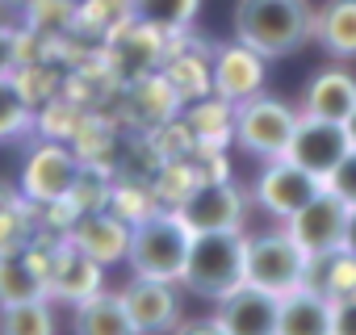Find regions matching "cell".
Here are the masks:
<instances>
[{"instance_id":"cell-21","label":"cell","mask_w":356,"mask_h":335,"mask_svg":"<svg viewBox=\"0 0 356 335\" xmlns=\"http://www.w3.org/2000/svg\"><path fill=\"white\" fill-rule=\"evenodd\" d=\"M314 34L339 59H356V0H331L314 17Z\"/></svg>"},{"instance_id":"cell-3","label":"cell","mask_w":356,"mask_h":335,"mask_svg":"<svg viewBox=\"0 0 356 335\" xmlns=\"http://www.w3.org/2000/svg\"><path fill=\"white\" fill-rule=\"evenodd\" d=\"M189 243L193 231L185 227L181 214H155L147 222H138L130 231V264L134 277H151V281H181L185 260H189Z\"/></svg>"},{"instance_id":"cell-26","label":"cell","mask_w":356,"mask_h":335,"mask_svg":"<svg viewBox=\"0 0 356 335\" xmlns=\"http://www.w3.org/2000/svg\"><path fill=\"white\" fill-rule=\"evenodd\" d=\"M331 335H356V293L331 302Z\"/></svg>"},{"instance_id":"cell-8","label":"cell","mask_w":356,"mask_h":335,"mask_svg":"<svg viewBox=\"0 0 356 335\" xmlns=\"http://www.w3.org/2000/svg\"><path fill=\"white\" fill-rule=\"evenodd\" d=\"M327 185L314 177V172H306V168H298L293 159H277L268 172L260 177V185H256V197H260V206L268 210V214H277V218H289V214H298L310 197H318Z\"/></svg>"},{"instance_id":"cell-1","label":"cell","mask_w":356,"mask_h":335,"mask_svg":"<svg viewBox=\"0 0 356 335\" xmlns=\"http://www.w3.org/2000/svg\"><path fill=\"white\" fill-rule=\"evenodd\" d=\"M235 34L243 47L260 51L264 59L298 51L314 34V13L306 0H239Z\"/></svg>"},{"instance_id":"cell-7","label":"cell","mask_w":356,"mask_h":335,"mask_svg":"<svg viewBox=\"0 0 356 335\" xmlns=\"http://www.w3.org/2000/svg\"><path fill=\"white\" fill-rule=\"evenodd\" d=\"M343 218H348V206L331 193V189H323L318 197H310L298 214H289L285 222V231L293 235V243L306 252V256H327V252H335L339 243H343Z\"/></svg>"},{"instance_id":"cell-9","label":"cell","mask_w":356,"mask_h":335,"mask_svg":"<svg viewBox=\"0 0 356 335\" xmlns=\"http://www.w3.org/2000/svg\"><path fill=\"white\" fill-rule=\"evenodd\" d=\"M218 302H222L218 306V322H222L227 335H277V306H281V297H273V293H264V289L243 281L239 289L222 293Z\"/></svg>"},{"instance_id":"cell-23","label":"cell","mask_w":356,"mask_h":335,"mask_svg":"<svg viewBox=\"0 0 356 335\" xmlns=\"http://www.w3.org/2000/svg\"><path fill=\"white\" fill-rule=\"evenodd\" d=\"M0 335H55V318L42 306V297L13 302V306H0Z\"/></svg>"},{"instance_id":"cell-22","label":"cell","mask_w":356,"mask_h":335,"mask_svg":"<svg viewBox=\"0 0 356 335\" xmlns=\"http://www.w3.org/2000/svg\"><path fill=\"white\" fill-rule=\"evenodd\" d=\"M126 13L147 30H185L197 13V0H126Z\"/></svg>"},{"instance_id":"cell-5","label":"cell","mask_w":356,"mask_h":335,"mask_svg":"<svg viewBox=\"0 0 356 335\" xmlns=\"http://www.w3.org/2000/svg\"><path fill=\"white\" fill-rule=\"evenodd\" d=\"M298 117H302V113H293V109L281 105V101L252 97V101H243L235 130H239V142H243L252 155H260V159H281V155L289 151V138H293V130H298Z\"/></svg>"},{"instance_id":"cell-15","label":"cell","mask_w":356,"mask_h":335,"mask_svg":"<svg viewBox=\"0 0 356 335\" xmlns=\"http://www.w3.org/2000/svg\"><path fill=\"white\" fill-rule=\"evenodd\" d=\"M277 335H331V297L302 285L277 306Z\"/></svg>"},{"instance_id":"cell-27","label":"cell","mask_w":356,"mask_h":335,"mask_svg":"<svg viewBox=\"0 0 356 335\" xmlns=\"http://www.w3.org/2000/svg\"><path fill=\"white\" fill-rule=\"evenodd\" d=\"M13 63H17V38L9 26H0V76H9Z\"/></svg>"},{"instance_id":"cell-17","label":"cell","mask_w":356,"mask_h":335,"mask_svg":"<svg viewBox=\"0 0 356 335\" xmlns=\"http://www.w3.org/2000/svg\"><path fill=\"white\" fill-rule=\"evenodd\" d=\"M356 109V80L348 72H323L314 76V84L306 88V113L310 117H327V122H343Z\"/></svg>"},{"instance_id":"cell-32","label":"cell","mask_w":356,"mask_h":335,"mask_svg":"<svg viewBox=\"0 0 356 335\" xmlns=\"http://www.w3.org/2000/svg\"><path fill=\"white\" fill-rule=\"evenodd\" d=\"M13 5H17V9H22V5H34V0H13Z\"/></svg>"},{"instance_id":"cell-10","label":"cell","mask_w":356,"mask_h":335,"mask_svg":"<svg viewBox=\"0 0 356 335\" xmlns=\"http://www.w3.org/2000/svg\"><path fill=\"white\" fill-rule=\"evenodd\" d=\"M181 218H185L189 231H227V227H239V218H243V193L235 185H222V181L202 185L181 206Z\"/></svg>"},{"instance_id":"cell-6","label":"cell","mask_w":356,"mask_h":335,"mask_svg":"<svg viewBox=\"0 0 356 335\" xmlns=\"http://www.w3.org/2000/svg\"><path fill=\"white\" fill-rule=\"evenodd\" d=\"M352 151V142H348V130H343V122H327V117H310V113H302L298 117V130H293V138H289V151H285V159H293L298 168H306V172H314L318 181H327V172Z\"/></svg>"},{"instance_id":"cell-30","label":"cell","mask_w":356,"mask_h":335,"mask_svg":"<svg viewBox=\"0 0 356 335\" xmlns=\"http://www.w3.org/2000/svg\"><path fill=\"white\" fill-rule=\"evenodd\" d=\"M13 210H17V193H13V189H9L5 181H0V222H5V218H9Z\"/></svg>"},{"instance_id":"cell-31","label":"cell","mask_w":356,"mask_h":335,"mask_svg":"<svg viewBox=\"0 0 356 335\" xmlns=\"http://www.w3.org/2000/svg\"><path fill=\"white\" fill-rule=\"evenodd\" d=\"M343 130H348V142H352V147H356V109H352V113H348V117H343Z\"/></svg>"},{"instance_id":"cell-24","label":"cell","mask_w":356,"mask_h":335,"mask_svg":"<svg viewBox=\"0 0 356 335\" xmlns=\"http://www.w3.org/2000/svg\"><path fill=\"white\" fill-rule=\"evenodd\" d=\"M30 122V101L13 76H0V138L17 134Z\"/></svg>"},{"instance_id":"cell-28","label":"cell","mask_w":356,"mask_h":335,"mask_svg":"<svg viewBox=\"0 0 356 335\" xmlns=\"http://www.w3.org/2000/svg\"><path fill=\"white\" fill-rule=\"evenodd\" d=\"M176 335H227V331H222L218 318H202V322H185Z\"/></svg>"},{"instance_id":"cell-11","label":"cell","mask_w":356,"mask_h":335,"mask_svg":"<svg viewBox=\"0 0 356 335\" xmlns=\"http://www.w3.org/2000/svg\"><path fill=\"white\" fill-rule=\"evenodd\" d=\"M80 181V168L63 147H38L26 163V193L34 202H63Z\"/></svg>"},{"instance_id":"cell-4","label":"cell","mask_w":356,"mask_h":335,"mask_svg":"<svg viewBox=\"0 0 356 335\" xmlns=\"http://www.w3.org/2000/svg\"><path fill=\"white\" fill-rule=\"evenodd\" d=\"M306 268H310V256L293 243L289 231L281 235H260L248 243V285L273 293V297H285L293 289L306 285Z\"/></svg>"},{"instance_id":"cell-25","label":"cell","mask_w":356,"mask_h":335,"mask_svg":"<svg viewBox=\"0 0 356 335\" xmlns=\"http://www.w3.org/2000/svg\"><path fill=\"white\" fill-rule=\"evenodd\" d=\"M323 185H327V189H331L343 206H356V147H352V151H348L335 168H331Z\"/></svg>"},{"instance_id":"cell-29","label":"cell","mask_w":356,"mask_h":335,"mask_svg":"<svg viewBox=\"0 0 356 335\" xmlns=\"http://www.w3.org/2000/svg\"><path fill=\"white\" fill-rule=\"evenodd\" d=\"M339 247L356 256V206H348V218H343V243H339Z\"/></svg>"},{"instance_id":"cell-20","label":"cell","mask_w":356,"mask_h":335,"mask_svg":"<svg viewBox=\"0 0 356 335\" xmlns=\"http://www.w3.org/2000/svg\"><path fill=\"white\" fill-rule=\"evenodd\" d=\"M42 293H47V268H34V260L0 252V306L38 302Z\"/></svg>"},{"instance_id":"cell-19","label":"cell","mask_w":356,"mask_h":335,"mask_svg":"<svg viewBox=\"0 0 356 335\" xmlns=\"http://www.w3.org/2000/svg\"><path fill=\"white\" fill-rule=\"evenodd\" d=\"M76 247L84 256H92L97 264H109L118 256L130 252V231L118 222V218H105V214H92L76 227Z\"/></svg>"},{"instance_id":"cell-13","label":"cell","mask_w":356,"mask_h":335,"mask_svg":"<svg viewBox=\"0 0 356 335\" xmlns=\"http://www.w3.org/2000/svg\"><path fill=\"white\" fill-rule=\"evenodd\" d=\"M264 84V55L252 51V47H227L218 55V67H214V88L227 97V101H252Z\"/></svg>"},{"instance_id":"cell-16","label":"cell","mask_w":356,"mask_h":335,"mask_svg":"<svg viewBox=\"0 0 356 335\" xmlns=\"http://www.w3.org/2000/svg\"><path fill=\"white\" fill-rule=\"evenodd\" d=\"M76 335H143L122 302V293H92L76 302Z\"/></svg>"},{"instance_id":"cell-14","label":"cell","mask_w":356,"mask_h":335,"mask_svg":"<svg viewBox=\"0 0 356 335\" xmlns=\"http://www.w3.org/2000/svg\"><path fill=\"white\" fill-rule=\"evenodd\" d=\"M134 327L147 335V331H168L176 322V293L168 289V281H151V277H134L130 289L122 293Z\"/></svg>"},{"instance_id":"cell-12","label":"cell","mask_w":356,"mask_h":335,"mask_svg":"<svg viewBox=\"0 0 356 335\" xmlns=\"http://www.w3.org/2000/svg\"><path fill=\"white\" fill-rule=\"evenodd\" d=\"M47 293L67 297V302H84V297L101 293V264L92 256H84L76 243L63 247L47 268Z\"/></svg>"},{"instance_id":"cell-2","label":"cell","mask_w":356,"mask_h":335,"mask_svg":"<svg viewBox=\"0 0 356 335\" xmlns=\"http://www.w3.org/2000/svg\"><path fill=\"white\" fill-rule=\"evenodd\" d=\"M181 281L193 293H206V297H222V293L239 289L248 281V239L235 227H227V231H193Z\"/></svg>"},{"instance_id":"cell-18","label":"cell","mask_w":356,"mask_h":335,"mask_svg":"<svg viewBox=\"0 0 356 335\" xmlns=\"http://www.w3.org/2000/svg\"><path fill=\"white\" fill-rule=\"evenodd\" d=\"M306 285L318 289L323 297L339 302V297H352L356 293V256L335 247L327 256H310V268H306Z\"/></svg>"}]
</instances>
